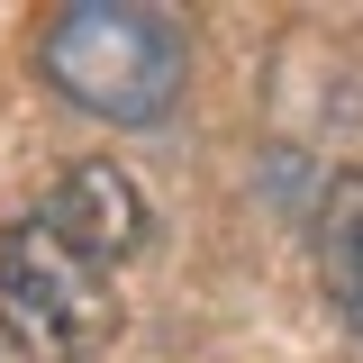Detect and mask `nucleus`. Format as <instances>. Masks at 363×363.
Returning <instances> with one entry per match:
<instances>
[{
  "label": "nucleus",
  "mask_w": 363,
  "mask_h": 363,
  "mask_svg": "<svg viewBox=\"0 0 363 363\" xmlns=\"http://www.w3.org/2000/svg\"><path fill=\"white\" fill-rule=\"evenodd\" d=\"M0 327L28 363H91L118 336V272L73 255L45 218L0 227Z\"/></svg>",
  "instance_id": "2"
},
{
  "label": "nucleus",
  "mask_w": 363,
  "mask_h": 363,
  "mask_svg": "<svg viewBox=\"0 0 363 363\" xmlns=\"http://www.w3.org/2000/svg\"><path fill=\"white\" fill-rule=\"evenodd\" d=\"M318 281H327L336 318L363 336V164L336 173L327 200H318Z\"/></svg>",
  "instance_id": "4"
},
{
  "label": "nucleus",
  "mask_w": 363,
  "mask_h": 363,
  "mask_svg": "<svg viewBox=\"0 0 363 363\" xmlns=\"http://www.w3.org/2000/svg\"><path fill=\"white\" fill-rule=\"evenodd\" d=\"M73 255H91L100 272H118L145 245V200H136V182L118 173V164H73V173L45 191V209H37Z\"/></svg>",
  "instance_id": "3"
},
{
  "label": "nucleus",
  "mask_w": 363,
  "mask_h": 363,
  "mask_svg": "<svg viewBox=\"0 0 363 363\" xmlns=\"http://www.w3.org/2000/svg\"><path fill=\"white\" fill-rule=\"evenodd\" d=\"M37 73L109 128H155L182 100L191 45H182V18L145 0H64L37 18Z\"/></svg>",
  "instance_id": "1"
}]
</instances>
